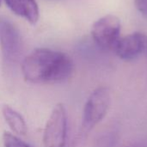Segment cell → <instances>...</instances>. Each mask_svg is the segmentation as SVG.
<instances>
[{
	"label": "cell",
	"instance_id": "obj_1",
	"mask_svg": "<svg viewBox=\"0 0 147 147\" xmlns=\"http://www.w3.org/2000/svg\"><path fill=\"white\" fill-rule=\"evenodd\" d=\"M25 81L34 84H57L67 81L72 75V59L65 53L48 48H36L22 62Z\"/></svg>",
	"mask_w": 147,
	"mask_h": 147
},
{
	"label": "cell",
	"instance_id": "obj_2",
	"mask_svg": "<svg viewBox=\"0 0 147 147\" xmlns=\"http://www.w3.org/2000/svg\"><path fill=\"white\" fill-rule=\"evenodd\" d=\"M111 103V92L108 87L101 86L92 91L84 105L80 134L88 135L107 115Z\"/></svg>",
	"mask_w": 147,
	"mask_h": 147
},
{
	"label": "cell",
	"instance_id": "obj_3",
	"mask_svg": "<svg viewBox=\"0 0 147 147\" xmlns=\"http://www.w3.org/2000/svg\"><path fill=\"white\" fill-rule=\"evenodd\" d=\"M68 135V115L63 103L53 108L44 129V147H66Z\"/></svg>",
	"mask_w": 147,
	"mask_h": 147
},
{
	"label": "cell",
	"instance_id": "obj_4",
	"mask_svg": "<svg viewBox=\"0 0 147 147\" xmlns=\"http://www.w3.org/2000/svg\"><path fill=\"white\" fill-rule=\"evenodd\" d=\"M0 48L5 65L16 64L22 51V40L16 26L4 16H0Z\"/></svg>",
	"mask_w": 147,
	"mask_h": 147
},
{
	"label": "cell",
	"instance_id": "obj_5",
	"mask_svg": "<svg viewBox=\"0 0 147 147\" xmlns=\"http://www.w3.org/2000/svg\"><path fill=\"white\" fill-rule=\"evenodd\" d=\"M121 21L114 15H107L98 19L92 26L91 35L95 43L103 50L114 49L120 39Z\"/></svg>",
	"mask_w": 147,
	"mask_h": 147
},
{
	"label": "cell",
	"instance_id": "obj_6",
	"mask_svg": "<svg viewBox=\"0 0 147 147\" xmlns=\"http://www.w3.org/2000/svg\"><path fill=\"white\" fill-rule=\"evenodd\" d=\"M146 47V35L141 32H134L120 37L113 51L120 59L128 61L138 58Z\"/></svg>",
	"mask_w": 147,
	"mask_h": 147
},
{
	"label": "cell",
	"instance_id": "obj_7",
	"mask_svg": "<svg viewBox=\"0 0 147 147\" xmlns=\"http://www.w3.org/2000/svg\"><path fill=\"white\" fill-rule=\"evenodd\" d=\"M7 6L16 15L35 24L40 16L39 7L35 0H4Z\"/></svg>",
	"mask_w": 147,
	"mask_h": 147
},
{
	"label": "cell",
	"instance_id": "obj_8",
	"mask_svg": "<svg viewBox=\"0 0 147 147\" xmlns=\"http://www.w3.org/2000/svg\"><path fill=\"white\" fill-rule=\"evenodd\" d=\"M2 115L13 133L25 136L28 133V127L22 115L9 105L2 107Z\"/></svg>",
	"mask_w": 147,
	"mask_h": 147
},
{
	"label": "cell",
	"instance_id": "obj_9",
	"mask_svg": "<svg viewBox=\"0 0 147 147\" xmlns=\"http://www.w3.org/2000/svg\"><path fill=\"white\" fill-rule=\"evenodd\" d=\"M3 147H32L28 143L22 140L17 136L9 132L3 133Z\"/></svg>",
	"mask_w": 147,
	"mask_h": 147
},
{
	"label": "cell",
	"instance_id": "obj_10",
	"mask_svg": "<svg viewBox=\"0 0 147 147\" xmlns=\"http://www.w3.org/2000/svg\"><path fill=\"white\" fill-rule=\"evenodd\" d=\"M134 4L140 13L147 19V0H134Z\"/></svg>",
	"mask_w": 147,
	"mask_h": 147
},
{
	"label": "cell",
	"instance_id": "obj_11",
	"mask_svg": "<svg viewBox=\"0 0 147 147\" xmlns=\"http://www.w3.org/2000/svg\"><path fill=\"white\" fill-rule=\"evenodd\" d=\"M1 1H2V0H0V5H1Z\"/></svg>",
	"mask_w": 147,
	"mask_h": 147
},
{
	"label": "cell",
	"instance_id": "obj_12",
	"mask_svg": "<svg viewBox=\"0 0 147 147\" xmlns=\"http://www.w3.org/2000/svg\"><path fill=\"white\" fill-rule=\"evenodd\" d=\"M146 48H147V47H146Z\"/></svg>",
	"mask_w": 147,
	"mask_h": 147
}]
</instances>
